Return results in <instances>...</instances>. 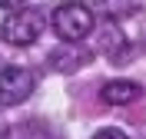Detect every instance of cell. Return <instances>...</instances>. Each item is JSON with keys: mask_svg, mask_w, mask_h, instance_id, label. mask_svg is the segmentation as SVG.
Segmentation results:
<instances>
[{"mask_svg": "<svg viewBox=\"0 0 146 139\" xmlns=\"http://www.w3.org/2000/svg\"><path fill=\"white\" fill-rule=\"evenodd\" d=\"M93 23H96L93 10L86 3H80V0H66V3H60L53 10V30H56V37L66 40V43H80L83 37H90Z\"/></svg>", "mask_w": 146, "mask_h": 139, "instance_id": "cell-1", "label": "cell"}, {"mask_svg": "<svg viewBox=\"0 0 146 139\" xmlns=\"http://www.w3.org/2000/svg\"><path fill=\"white\" fill-rule=\"evenodd\" d=\"M43 10L36 7H20V10H10L7 17H3V23H0V33H3V40L13 46H30L40 40V33H43Z\"/></svg>", "mask_w": 146, "mask_h": 139, "instance_id": "cell-2", "label": "cell"}, {"mask_svg": "<svg viewBox=\"0 0 146 139\" xmlns=\"http://www.w3.org/2000/svg\"><path fill=\"white\" fill-rule=\"evenodd\" d=\"M33 86H36V80H33V73L27 66H3L0 70V103L3 106L23 103L33 93Z\"/></svg>", "mask_w": 146, "mask_h": 139, "instance_id": "cell-3", "label": "cell"}, {"mask_svg": "<svg viewBox=\"0 0 146 139\" xmlns=\"http://www.w3.org/2000/svg\"><path fill=\"white\" fill-rule=\"evenodd\" d=\"M139 96V86L133 83V80H113V83H106L100 90V99L110 103V106H126V103H133Z\"/></svg>", "mask_w": 146, "mask_h": 139, "instance_id": "cell-4", "label": "cell"}, {"mask_svg": "<svg viewBox=\"0 0 146 139\" xmlns=\"http://www.w3.org/2000/svg\"><path fill=\"white\" fill-rule=\"evenodd\" d=\"M50 60H53V66L56 70H63V73H70V70H80L86 60H90V53L86 50H80V46H60V50H53L50 53Z\"/></svg>", "mask_w": 146, "mask_h": 139, "instance_id": "cell-5", "label": "cell"}, {"mask_svg": "<svg viewBox=\"0 0 146 139\" xmlns=\"http://www.w3.org/2000/svg\"><path fill=\"white\" fill-rule=\"evenodd\" d=\"M139 0H96V13H103L106 20H123L129 13H136Z\"/></svg>", "mask_w": 146, "mask_h": 139, "instance_id": "cell-6", "label": "cell"}, {"mask_svg": "<svg viewBox=\"0 0 146 139\" xmlns=\"http://www.w3.org/2000/svg\"><path fill=\"white\" fill-rule=\"evenodd\" d=\"M100 53H106L110 60H113V63H123V56H126V40H123V33H116V30L110 27L106 33H103Z\"/></svg>", "mask_w": 146, "mask_h": 139, "instance_id": "cell-7", "label": "cell"}, {"mask_svg": "<svg viewBox=\"0 0 146 139\" xmlns=\"http://www.w3.org/2000/svg\"><path fill=\"white\" fill-rule=\"evenodd\" d=\"M93 139H129V136H126L123 129H113V126H110V129H100Z\"/></svg>", "mask_w": 146, "mask_h": 139, "instance_id": "cell-8", "label": "cell"}, {"mask_svg": "<svg viewBox=\"0 0 146 139\" xmlns=\"http://www.w3.org/2000/svg\"><path fill=\"white\" fill-rule=\"evenodd\" d=\"M20 3L23 0H0V7H17V10H20Z\"/></svg>", "mask_w": 146, "mask_h": 139, "instance_id": "cell-9", "label": "cell"}]
</instances>
